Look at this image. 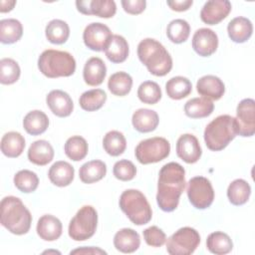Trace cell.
<instances>
[{
	"instance_id": "cell-23",
	"label": "cell",
	"mask_w": 255,
	"mask_h": 255,
	"mask_svg": "<svg viewBox=\"0 0 255 255\" xmlns=\"http://www.w3.org/2000/svg\"><path fill=\"white\" fill-rule=\"evenodd\" d=\"M131 123L135 130L139 132H150L157 128L159 119L157 113L152 110L138 109L133 113Z\"/></svg>"
},
{
	"instance_id": "cell-11",
	"label": "cell",
	"mask_w": 255,
	"mask_h": 255,
	"mask_svg": "<svg viewBox=\"0 0 255 255\" xmlns=\"http://www.w3.org/2000/svg\"><path fill=\"white\" fill-rule=\"evenodd\" d=\"M237 134L252 136L255 132V102L252 99L242 100L236 109Z\"/></svg>"
},
{
	"instance_id": "cell-18",
	"label": "cell",
	"mask_w": 255,
	"mask_h": 255,
	"mask_svg": "<svg viewBox=\"0 0 255 255\" xmlns=\"http://www.w3.org/2000/svg\"><path fill=\"white\" fill-rule=\"evenodd\" d=\"M107 75V67L104 61L99 57L90 58L83 70V78L87 85L89 86H99L101 85Z\"/></svg>"
},
{
	"instance_id": "cell-27",
	"label": "cell",
	"mask_w": 255,
	"mask_h": 255,
	"mask_svg": "<svg viewBox=\"0 0 255 255\" xmlns=\"http://www.w3.org/2000/svg\"><path fill=\"white\" fill-rule=\"evenodd\" d=\"M214 110L212 101L205 97L193 98L184 105V113L191 119H202L210 116Z\"/></svg>"
},
{
	"instance_id": "cell-13",
	"label": "cell",
	"mask_w": 255,
	"mask_h": 255,
	"mask_svg": "<svg viewBox=\"0 0 255 255\" xmlns=\"http://www.w3.org/2000/svg\"><path fill=\"white\" fill-rule=\"evenodd\" d=\"M76 6L84 15H95L101 18H111L117 11V5L113 0H78Z\"/></svg>"
},
{
	"instance_id": "cell-37",
	"label": "cell",
	"mask_w": 255,
	"mask_h": 255,
	"mask_svg": "<svg viewBox=\"0 0 255 255\" xmlns=\"http://www.w3.org/2000/svg\"><path fill=\"white\" fill-rule=\"evenodd\" d=\"M107 101V94L101 89L89 90L82 94L79 104L84 111L95 112L100 110Z\"/></svg>"
},
{
	"instance_id": "cell-14",
	"label": "cell",
	"mask_w": 255,
	"mask_h": 255,
	"mask_svg": "<svg viewBox=\"0 0 255 255\" xmlns=\"http://www.w3.org/2000/svg\"><path fill=\"white\" fill-rule=\"evenodd\" d=\"M230 11L231 3L228 0H210L202 7L200 18L207 25H216L224 20Z\"/></svg>"
},
{
	"instance_id": "cell-12",
	"label": "cell",
	"mask_w": 255,
	"mask_h": 255,
	"mask_svg": "<svg viewBox=\"0 0 255 255\" xmlns=\"http://www.w3.org/2000/svg\"><path fill=\"white\" fill-rule=\"evenodd\" d=\"M113 36L110 28L103 23L89 24L83 33L85 45L93 51H103Z\"/></svg>"
},
{
	"instance_id": "cell-19",
	"label": "cell",
	"mask_w": 255,
	"mask_h": 255,
	"mask_svg": "<svg viewBox=\"0 0 255 255\" xmlns=\"http://www.w3.org/2000/svg\"><path fill=\"white\" fill-rule=\"evenodd\" d=\"M37 233L41 239L45 241H55L62 235V222L51 214H45L39 218Z\"/></svg>"
},
{
	"instance_id": "cell-21",
	"label": "cell",
	"mask_w": 255,
	"mask_h": 255,
	"mask_svg": "<svg viewBox=\"0 0 255 255\" xmlns=\"http://www.w3.org/2000/svg\"><path fill=\"white\" fill-rule=\"evenodd\" d=\"M114 245L120 252L132 253L138 249L140 238L138 233L133 229L123 228L115 234Z\"/></svg>"
},
{
	"instance_id": "cell-44",
	"label": "cell",
	"mask_w": 255,
	"mask_h": 255,
	"mask_svg": "<svg viewBox=\"0 0 255 255\" xmlns=\"http://www.w3.org/2000/svg\"><path fill=\"white\" fill-rule=\"evenodd\" d=\"M113 172L116 178L122 181H128L135 176L136 167L131 161L128 159H122L115 163Z\"/></svg>"
},
{
	"instance_id": "cell-48",
	"label": "cell",
	"mask_w": 255,
	"mask_h": 255,
	"mask_svg": "<svg viewBox=\"0 0 255 255\" xmlns=\"http://www.w3.org/2000/svg\"><path fill=\"white\" fill-rule=\"evenodd\" d=\"M71 254H107L106 251H104L101 248L98 247H82L75 250H72L70 252Z\"/></svg>"
},
{
	"instance_id": "cell-16",
	"label": "cell",
	"mask_w": 255,
	"mask_h": 255,
	"mask_svg": "<svg viewBox=\"0 0 255 255\" xmlns=\"http://www.w3.org/2000/svg\"><path fill=\"white\" fill-rule=\"evenodd\" d=\"M202 150L198 139L191 133L179 136L176 142V154L186 163H194L201 156Z\"/></svg>"
},
{
	"instance_id": "cell-24",
	"label": "cell",
	"mask_w": 255,
	"mask_h": 255,
	"mask_svg": "<svg viewBox=\"0 0 255 255\" xmlns=\"http://www.w3.org/2000/svg\"><path fill=\"white\" fill-rule=\"evenodd\" d=\"M54 157V148L51 143L44 139H39L31 143L28 149V159L36 165H46Z\"/></svg>"
},
{
	"instance_id": "cell-49",
	"label": "cell",
	"mask_w": 255,
	"mask_h": 255,
	"mask_svg": "<svg viewBox=\"0 0 255 255\" xmlns=\"http://www.w3.org/2000/svg\"><path fill=\"white\" fill-rule=\"evenodd\" d=\"M15 5H16L15 0H1L0 1V12L1 13L9 12L14 8Z\"/></svg>"
},
{
	"instance_id": "cell-39",
	"label": "cell",
	"mask_w": 255,
	"mask_h": 255,
	"mask_svg": "<svg viewBox=\"0 0 255 255\" xmlns=\"http://www.w3.org/2000/svg\"><path fill=\"white\" fill-rule=\"evenodd\" d=\"M64 150L70 159L79 161L84 159L88 154V143L84 137L73 135L67 139Z\"/></svg>"
},
{
	"instance_id": "cell-45",
	"label": "cell",
	"mask_w": 255,
	"mask_h": 255,
	"mask_svg": "<svg viewBox=\"0 0 255 255\" xmlns=\"http://www.w3.org/2000/svg\"><path fill=\"white\" fill-rule=\"evenodd\" d=\"M144 241L151 247H160L166 241L165 233L157 226H150L142 231Z\"/></svg>"
},
{
	"instance_id": "cell-1",
	"label": "cell",
	"mask_w": 255,
	"mask_h": 255,
	"mask_svg": "<svg viewBox=\"0 0 255 255\" xmlns=\"http://www.w3.org/2000/svg\"><path fill=\"white\" fill-rule=\"evenodd\" d=\"M185 170L177 162H168L159 170L156 201L165 212L173 211L185 188Z\"/></svg>"
},
{
	"instance_id": "cell-28",
	"label": "cell",
	"mask_w": 255,
	"mask_h": 255,
	"mask_svg": "<svg viewBox=\"0 0 255 255\" xmlns=\"http://www.w3.org/2000/svg\"><path fill=\"white\" fill-rule=\"evenodd\" d=\"M25 138L17 131H9L2 136L1 151L8 157H18L24 151Z\"/></svg>"
},
{
	"instance_id": "cell-40",
	"label": "cell",
	"mask_w": 255,
	"mask_h": 255,
	"mask_svg": "<svg viewBox=\"0 0 255 255\" xmlns=\"http://www.w3.org/2000/svg\"><path fill=\"white\" fill-rule=\"evenodd\" d=\"M190 34V26L183 19H175L169 22L166 27V35L168 39L175 44L185 42Z\"/></svg>"
},
{
	"instance_id": "cell-47",
	"label": "cell",
	"mask_w": 255,
	"mask_h": 255,
	"mask_svg": "<svg viewBox=\"0 0 255 255\" xmlns=\"http://www.w3.org/2000/svg\"><path fill=\"white\" fill-rule=\"evenodd\" d=\"M192 0H173V1H166V4L169 6V8L173 11L182 12L186 11L190 8L192 5Z\"/></svg>"
},
{
	"instance_id": "cell-34",
	"label": "cell",
	"mask_w": 255,
	"mask_h": 255,
	"mask_svg": "<svg viewBox=\"0 0 255 255\" xmlns=\"http://www.w3.org/2000/svg\"><path fill=\"white\" fill-rule=\"evenodd\" d=\"M207 249L216 255H223L229 253L233 248L231 238L224 232L215 231L208 235L206 239Z\"/></svg>"
},
{
	"instance_id": "cell-8",
	"label": "cell",
	"mask_w": 255,
	"mask_h": 255,
	"mask_svg": "<svg viewBox=\"0 0 255 255\" xmlns=\"http://www.w3.org/2000/svg\"><path fill=\"white\" fill-rule=\"evenodd\" d=\"M170 152L169 141L160 136H154L141 140L135 147V157L141 164H149L161 161Z\"/></svg>"
},
{
	"instance_id": "cell-20",
	"label": "cell",
	"mask_w": 255,
	"mask_h": 255,
	"mask_svg": "<svg viewBox=\"0 0 255 255\" xmlns=\"http://www.w3.org/2000/svg\"><path fill=\"white\" fill-rule=\"evenodd\" d=\"M196 90L201 96L217 101L224 95L225 86L218 77L206 75L197 81Z\"/></svg>"
},
{
	"instance_id": "cell-2",
	"label": "cell",
	"mask_w": 255,
	"mask_h": 255,
	"mask_svg": "<svg viewBox=\"0 0 255 255\" xmlns=\"http://www.w3.org/2000/svg\"><path fill=\"white\" fill-rule=\"evenodd\" d=\"M137 56L153 76L163 77L172 68L171 56L163 45L154 39L145 38L141 40L137 46Z\"/></svg>"
},
{
	"instance_id": "cell-36",
	"label": "cell",
	"mask_w": 255,
	"mask_h": 255,
	"mask_svg": "<svg viewBox=\"0 0 255 255\" xmlns=\"http://www.w3.org/2000/svg\"><path fill=\"white\" fill-rule=\"evenodd\" d=\"M132 86V79L129 74L126 72H117L113 74L108 81V88L110 92L118 97L128 95Z\"/></svg>"
},
{
	"instance_id": "cell-3",
	"label": "cell",
	"mask_w": 255,
	"mask_h": 255,
	"mask_svg": "<svg viewBox=\"0 0 255 255\" xmlns=\"http://www.w3.org/2000/svg\"><path fill=\"white\" fill-rule=\"evenodd\" d=\"M1 224L16 235L26 234L31 227L32 215L22 200L15 196H6L0 204Z\"/></svg>"
},
{
	"instance_id": "cell-32",
	"label": "cell",
	"mask_w": 255,
	"mask_h": 255,
	"mask_svg": "<svg viewBox=\"0 0 255 255\" xmlns=\"http://www.w3.org/2000/svg\"><path fill=\"white\" fill-rule=\"evenodd\" d=\"M23 35V27L16 19H3L0 21V41L3 44H13Z\"/></svg>"
},
{
	"instance_id": "cell-26",
	"label": "cell",
	"mask_w": 255,
	"mask_h": 255,
	"mask_svg": "<svg viewBox=\"0 0 255 255\" xmlns=\"http://www.w3.org/2000/svg\"><path fill=\"white\" fill-rule=\"evenodd\" d=\"M107 58L113 63H123L128 56V44L121 35H113L105 48Z\"/></svg>"
},
{
	"instance_id": "cell-50",
	"label": "cell",
	"mask_w": 255,
	"mask_h": 255,
	"mask_svg": "<svg viewBox=\"0 0 255 255\" xmlns=\"http://www.w3.org/2000/svg\"><path fill=\"white\" fill-rule=\"evenodd\" d=\"M44 254L45 253H58V254H60V252L59 251H56V250H47V251H45V252H43Z\"/></svg>"
},
{
	"instance_id": "cell-17",
	"label": "cell",
	"mask_w": 255,
	"mask_h": 255,
	"mask_svg": "<svg viewBox=\"0 0 255 255\" xmlns=\"http://www.w3.org/2000/svg\"><path fill=\"white\" fill-rule=\"evenodd\" d=\"M46 103L51 112L60 118L69 117L74 110V104L71 97L62 90L51 91L47 95Z\"/></svg>"
},
{
	"instance_id": "cell-4",
	"label": "cell",
	"mask_w": 255,
	"mask_h": 255,
	"mask_svg": "<svg viewBox=\"0 0 255 255\" xmlns=\"http://www.w3.org/2000/svg\"><path fill=\"white\" fill-rule=\"evenodd\" d=\"M237 134L235 118L229 115H221L212 120L204 129V141L206 146L213 151L222 150Z\"/></svg>"
},
{
	"instance_id": "cell-7",
	"label": "cell",
	"mask_w": 255,
	"mask_h": 255,
	"mask_svg": "<svg viewBox=\"0 0 255 255\" xmlns=\"http://www.w3.org/2000/svg\"><path fill=\"white\" fill-rule=\"evenodd\" d=\"M98 213L91 205H85L78 210L69 224V236L75 241L90 239L96 232Z\"/></svg>"
},
{
	"instance_id": "cell-29",
	"label": "cell",
	"mask_w": 255,
	"mask_h": 255,
	"mask_svg": "<svg viewBox=\"0 0 255 255\" xmlns=\"http://www.w3.org/2000/svg\"><path fill=\"white\" fill-rule=\"evenodd\" d=\"M48 126L49 119L47 115L39 110L29 112L23 120V127L31 135H38L45 132Z\"/></svg>"
},
{
	"instance_id": "cell-30",
	"label": "cell",
	"mask_w": 255,
	"mask_h": 255,
	"mask_svg": "<svg viewBox=\"0 0 255 255\" xmlns=\"http://www.w3.org/2000/svg\"><path fill=\"white\" fill-rule=\"evenodd\" d=\"M107 173V165L102 160H91L86 163H84L79 170V176L80 179L84 183H94L102 178Z\"/></svg>"
},
{
	"instance_id": "cell-25",
	"label": "cell",
	"mask_w": 255,
	"mask_h": 255,
	"mask_svg": "<svg viewBox=\"0 0 255 255\" xmlns=\"http://www.w3.org/2000/svg\"><path fill=\"white\" fill-rule=\"evenodd\" d=\"M227 32L229 38L233 42L244 43L251 37L253 26L249 19L239 16L229 22L227 26Z\"/></svg>"
},
{
	"instance_id": "cell-10",
	"label": "cell",
	"mask_w": 255,
	"mask_h": 255,
	"mask_svg": "<svg viewBox=\"0 0 255 255\" xmlns=\"http://www.w3.org/2000/svg\"><path fill=\"white\" fill-rule=\"evenodd\" d=\"M187 196L190 203L197 209L209 207L214 199L211 182L204 176L192 177L187 183Z\"/></svg>"
},
{
	"instance_id": "cell-41",
	"label": "cell",
	"mask_w": 255,
	"mask_h": 255,
	"mask_svg": "<svg viewBox=\"0 0 255 255\" xmlns=\"http://www.w3.org/2000/svg\"><path fill=\"white\" fill-rule=\"evenodd\" d=\"M14 184L21 192L30 193L37 189L39 178L35 172L28 169H23L14 175Z\"/></svg>"
},
{
	"instance_id": "cell-5",
	"label": "cell",
	"mask_w": 255,
	"mask_h": 255,
	"mask_svg": "<svg viewBox=\"0 0 255 255\" xmlns=\"http://www.w3.org/2000/svg\"><path fill=\"white\" fill-rule=\"evenodd\" d=\"M38 68L44 76L51 79L70 77L76 71V61L68 52L49 49L39 56Z\"/></svg>"
},
{
	"instance_id": "cell-43",
	"label": "cell",
	"mask_w": 255,
	"mask_h": 255,
	"mask_svg": "<svg viewBox=\"0 0 255 255\" xmlns=\"http://www.w3.org/2000/svg\"><path fill=\"white\" fill-rule=\"evenodd\" d=\"M137 97L144 104L154 105L161 99V90L155 82L145 81L139 85Z\"/></svg>"
},
{
	"instance_id": "cell-38",
	"label": "cell",
	"mask_w": 255,
	"mask_h": 255,
	"mask_svg": "<svg viewBox=\"0 0 255 255\" xmlns=\"http://www.w3.org/2000/svg\"><path fill=\"white\" fill-rule=\"evenodd\" d=\"M103 146L108 154L112 156H118L124 153L126 150L127 140L121 131L111 130L104 136Z\"/></svg>"
},
{
	"instance_id": "cell-35",
	"label": "cell",
	"mask_w": 255,
	"mask_h": 255,
	"mask_svg": "<svg viewBox=\"0 0 255 255\" xmlns=\"http://www.w3.org/2000/svg\"><path fill=\"white\" fill-rule=\"evenodd\" d=\"M46 38L52 44H64L70 36L69 25L60 19H54L50 21L45 30Z\"/></svg>"
},
{
	"instance_id": "cell-15",
	"label": "cell",
	"mask_w": 255,
	"mask_h": 255,
	"mask_svg": "<svg viewBox=\"0 0 255 255\" xmlns=\"http://www.w3.org/2000/svg\"><path fill=\"white\" fill-rule=\"evenodd\" d=\"M218 47V37L208 28L196 30L192 37V48L201 57L211 56Z\"/></svg>"
},
{
	"instance_id": "cell-31",
	"label": "cell",
	"mask_w": 255,
	"mask_h": 255,
	"mask_svg": "<svg viewBox=\"0 0 255 255\" xmlns=\"http://www.w3.org/2000/svg\"><path fill=\"white\" fill-rule=\"evenodd\" d=\"M251 187L249 183L241 178L233 180L227 188V197L233 205H243L249 199Z\"/></svg>"
},
{
	"instance_id": "cell-33",
	"label": "cell",
	"mask_w": 255,
	"mask_h": 255,
	"mask_svg": "<svg viewBox=\"0 0 255 255\" xmlns=\"http://www.w3.org/2000/svg\"><path fill=\"white\" fill-rule=\"evenodd\" d=\"M165 91L170 99L181 100L191 93L192 85L187 78L177 76L169 79L166 82Z\"/></svg>"
},
{
	"instance_id": "cell-46",
	"label": "cell",
	"mask_w": 255,
	"mask_h": 255,
	"mask_svg": "<svg viewBox=\"0 0 255 255\" xmlns=\"http://www.w3.org/2000/svg\"><path fill=\"white\" fill-rule=\"evenodd\" d=\"M121 3L124 10L131 15L140 14L146 6L145 0H123Z\"/></svg>"
},
{
	"instance_id": "cell-42",
	"label": "cell",
	"mask_w": 255,
	"mask_h": 255,
	"mask_svg": "<svg viewBox=\"0 0 255 255\" xmlns=\"http://www.w3.org/2000/svg\"><path fill=\"white\" fill-rule=\"evenodd\" d=\"M20 67L16 61L10 58H3L0 61V82L3 85H12L20 77Z\"/></svg>"
},
{
	"instance_id": "cell-9",
	"label": "cell",
	"mask_w": 255,
	"mask_h": 255,
	"mask_svg": "<svg viewBox=\"0 0 255 255\" xmlns=\"http://www.w3.org/2000/svg\"><path fill=\"white\" fill-rule=\"evenodd\" d=\"M200 243L199 233L191 227H182L175 231L166 241V251L170 255H189Z\"/></svg>"
},
{
	"instance_id": "cell-22",
	"label": "cell",
	"mask_w": 255,
	"mask_h": 255,
	"mask_svg": "<svg viewBox=\"0 0 255 255\" xmlns=\"http://www.w3.org/2000/svg\"><path fill=\"white\" fill-rule=\"evenodd\" d=\"M75 175L74 167L67 161L60 160L53 163L50 167L48 176L50 181L60 187L68 186L72 183Z\"/></svg>"
},
{
	"instance_id": "cell-6",
	"label": "cell",
	"mask_w": 255,
	"mask_h": 255,
	"mask_svg": "<svg viewBox=\"0 0 255 255\" xmlns=\"http://www.w3.org/2000/svg\"><path fill=\"white\" fill-rule=\"evenodd\" d=\"M120 207L135 225L148 223L152 216L151 207L146 197L137 189L125 190L120 197Z\"/></svg>"
}]
</instances>
